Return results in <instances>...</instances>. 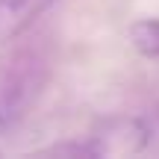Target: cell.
<instances>
[{"label":"cell","instance_id":"7a4b0ae2","mask_svg":"<svg viewBox=\"0 0 159 159\" xmlns=\"http://www.w3.org/2000/svg\"><path fill=\"white\" fill-rule=\"evenodd\" d=\"M144 142H148V130H144L142 121L121 118V121H109L106 130L100 136H94V144L89 148V153H94V156H103V153L124 156V153L142 150Z\"/></svg>","mask_w":159,"mask_h":159},{"label":"cell","instance_id":"6da1fadb","mask_svg":"<svg viewBox=\"0 0 159 159\" xmlns=\"http://www.w3.org/2000/svg\"><path fill=\"white\" fill-rule=\"evenodd\" d=\"M50 74L44 50L35 44H21L0 59V130L15 127L39 100Z\"/></svg>","mask_w":159,"mask_h":159},{"label":"cell","instance_id":"277c9868","mask_svg":"<svg viewBox=\"0 0 159 159\" xmlns=\"http://www.w3.org/2000/svg\"><path fill=\"white\" fill-rule=\"evenodd\" d=\"M130 39L136 50L148 59H159V21L156 18H144L130 27Z\"/></svg>","mask_w":159,"mask_h":159},{"label":"cell","instance_id":"3957f363","mask_svg":"<svg viewBox=\"0 0 159 159\" xmlns=\"http://www.w3.org/2000/svg\"><path fill=\"white\" fill-rule=\"evenodd\" d=\"M56 0H0V41L18 39Z\"/></svg>","mask_w":159,"mask_h":159}]
</instances>
